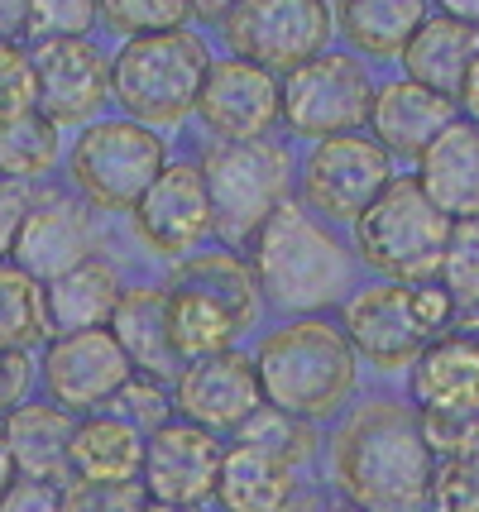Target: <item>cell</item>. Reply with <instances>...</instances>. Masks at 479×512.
<instances>
[{"instance_id": "6da1fadb", "label": "cell", "mask_w": 479, "mask_h": 512, "mask_svg": "<svg viewBox=\"0 0 479 512\" xmlns=\"http://www.w3.org/2000/svg\"><path fill=\"white\" fill-rule=\"evenodd\" d=\"M336 484L365 512H422L432 503L436 450L417 407L369 402L336 431Z\"/></svg>"}, {"instance_id": "7a4b0ae2", "label": "cell", "mask_w": 479, "mask_h": 512, "mask_svg": "<svg viewBox=\"0 0 479 512\" xmlns=\"http://www.w3.org/2000/svg\"><path fill=\"white\" fill-rule=\"evenodd\" d=\"M250 264L264 302L278 312L317 316L355 283V249L302 201H283L250 240Z\"/></svg>"}, {"instance_id": "3957f363", "label": "cell", "mask_w": 479, "mask_h": 512, "mask_svg": "<svg viewBox=\"0 0 479 512\" xmlns=\"http://www.w3.org/2000/svg\"><path fill=\"white\" fill-rule=\"evenodd\" d=\"M254 374H259V393L269 407L317 426L350 402L355 379H360V359L336 321L297 316L259 340Z\"/></svg>"}, {"instance_id": "277c9868", "label": "cell", "mask_w": 479, "mask_h": 512, "mask_svg": "<svg viewBox=\"0 0 479 512\" xmlns=\"http://www.w3.org/2000/svg\"><path fill=\"white\" fill-rule=\"evenodd\" d=\"M211 67V48L192 29L125 39L111 53V101L144 130H178L197 111V91Z\"/></svg>"}, {"instance_id": "5b68a950", "label": "cell", "mask_w": 479, "mask_h": 512, "mask_svg": "<svg viewBox=\"0 0 479 512\" xmlns=\"http://www.w3.org/2000/svg\"><path fill=\"white\" fill-rule=\"evenodd\" d=\"M456 302L436 278L427 283H369L350 292L341 307V331L355 359L374 369H412V359L432 345L436 335L451 331Z\"/></svg>"}, {"instance_id": "8992f818", "label": "cell", "mask_w": 479, "mask_h": 512, "mask_svg": "<svg viewBox=\"0 0 479 512\" xmlns=\"http://www.w3.org/2000/svg\"><path fill=\"white\" fill-rule=\"evenodd\" d=\"M350 230L355 259L374 268L384 283H427L441 268L451 216H441L427 201L417 178H393Z\"/></svg>"}, {"instance_id": "52a82bcc", "label": "cell", "mask_w": 479, "mask_h": 512, "mask_svg": "<svg viewBox=\"0 0 479 512\" xmlns=\"http://www.w3.org/2000/svg\"><path fill=\"white\" fill-rule=\"evenodd\" d=\"M293 173H297L293 149L283 139H274V134L245 139V144H216L202 158L216 235H226L235 245H250L259 235V225L269 221L283 201H293L297 187Z\"/></svg>"}, {"instance_id": "ba28073f", "label": "cell", "mask_w": 479, "mask_h": 512, "mask_svg": "<svg viewBox=\"0 0 479 512\" xmlns=\"http://www.w3.org/2000/svg\"><path fill=\"white\" fill-rule=\"evenodd\" d=\"M168 144L159 130H144L125 115H101L68 149V182L92 211H135L149 182L163 173Z\"/></svg>"}, {"instance_id": "9c48e42d", "label": "cell", "mask_w": 479, "mask_h": 512, "mask_svg": "<svg viewBox=\"0 0 479 512\" xmlns=\"http://www.w3.org/2000/svg\"><path fill=\"white\" fill-rule=\"evenodd\" d=\"M221 44L230 58H245L288 77L331 48L336 24L326 0H230L221 15Z\"/></svg>"}, {"instance_id": "30bf717a", "label": "cell", "mask_w": 479, "mask_h": 512, "mask_svg": "<svg viewBox=\"0 0 479 512\" xmlns=\"http://www.w3.org/2000/svg\"><path fill=\"white\" fill-rule=\"evenodd\" d=\"M369 106H374V77L355 53L326 48L312 63L293 67L283 77V120L288 134L297 139H336V134H355L369 125Z\"/></svg>"}, {"instance_id": "8fae6325", "label": "cell", "mask_w": 479, "mask_h": 512, "mask_svg": "<svg viewBox=\"0 0 479 512\" xmlns=\"http://www.w3.org/2000/svg\"><path fill=\"white\" fill-rule=\"evenodd\" d=\"M393 178H398L393 158L365 130L336 134V139L312 144V154L302 158V168H297V201L326 225H355L365 216L369 201L379 197Z\"/></svg>"}, {"instance_id": "7c38bea8", "label": "cell", "mask_w": 479, "mask_h": 512, "mask_svg": "<svg viewBox=\"0 0 479 512\" xmlns=\"http://www.w3.org/2000/svg\"><path fill=\"white\" fill-rule=\"evenodd\" d=\"M412 407L432 450L460 446L479 426V335L446 331L412 359Z\"/></svg>"}, {"instance_id": "4fadbf2b", "label": "cell", "mask_w": 479, "mask_h": 512, "mask_svg": "<svg viewBox=\"0 0 479 512\" xmlns=\"http://www.w3.org/2000/svg\"><path fill=\"white\" fill-rule=\"evenodd\" d=\"M130 359L115 345L106 326L96 331H68L48 335L44 359H39V383L48 388V402L63 407L68 417H92L106 412L111 398L130 383Z\"/></svg>"}, {"instance_id": "5bb4252c", "label": "cell", "mask_w": 479, "mask_h": 512, "mask_svg": "<svg viewBox=\"0 0 479 512\" xmlns=\"http://www.w3.org/2000/svg\"><path fill=\"white\" fill-rule=\"evenodd\" d=\"M197 120L216 144H245L274 134L283 120V77L245 58H211L197 91Z\"/></svg>"}, {"instance_id": "9a60e30c", "label": "cell", "mask_w": 479, "mask_h": 512, "mask_svg": "<svg viewBox=\"0 0 479 512\" xmlns=\"http://www.w3.org/2000/svg\"><path fill=\"white\" fill-rule=\"evenodd\" d=\"M135 230L139 240L154 249L159 259L178 264L187 254L216 235V216H211V192H206L202 163L173 158L163 163V173L149 182V192L135 201Z\"/></svg>"}, {"instance_id": "2e32d148", "label": "cell", "mask_w": 479, "mask_h": 512, "mask_svg": "<svg viewBox=\"0 0 479 512\" xmlns=\"http://www.w3.org/2000/svg\"><path fill=\"white\" fill-rule=\"evenodd\" d=\"M87 259H96L92 206L77 192H39V197H29V211H24L15 245H10V264L44 288V283L72 273Z\"/></svg>"}, {"instance_id": "e0dca14e", "label": "cell", "mask_w": 479, "mask_h": 512, "mask_svg": "<svg viewBox=\"0 0 479 512\" xmlns=\"http://www.w3.org/2000/svg\"><path fill=\"white\" fill-rule=\"evenodd\" d=\"M39 115L63 125H92L111 101V58L92 39H44L29 48Z\"/></svg>"}, {"instance_id": "ac0fdd59", "label": "cell", "mask_w": 479, "mask_h": 512, "mask_svg": "<svg viewBox=\"0 0 479 512\" xmlns=\"http://www.w3.org/2000/svg\"><path fill=\"white\" fill-rule=\"evenodd\" d=\"M226 446L192 422H168L154 436H144V465H139V489L149 503H173V508H202L216 498V474H221Z\"/></svg>"}, {"instance_id": "d6986e66", "label": "cell", "mask_w": 479, "mask_h": 512, "mask_svg": "<svg viewBox=\"0 0 479 512\" xmlns=\"http://www.w3.org/2000/svg\"><path fill=\"white\" fill-rule=\"evenodd\" d=\"M259 407H264L259 374H254V359L240 350L183 364V374L173 379V412L211 436L240 431Z\"/></svg>"}, {"instance_id": "ffe728a7", "label": "cell", "mask_w": 479, "mask_h": 512, "mask_svg": "<svg viewBox=\"0 0 479 512\" xmlns=\"http://www.w3.org/2000/svg\"><path fill=\"white\" fill-rule=\"evenodd\" d=\"M451 120H460L451 96L417 87L408 77H393L384 87H374V106H369V139L384 149L388 158H417L427 154L436 134Z\"/></svg>"}, {"instance_id": "44dd1931", "label": "cell", "mask_w": 479, "mask_h": 512, "mask_svg": "<svg viewBox=\"0 0 479 512\" xmlns=\"http://www.w3.org/2000/svg\"><path fill=\"white\" fill-rule=\"evenodd\" d=\"M412 178L441 216H451V221L479 216V125L451 120L427 144V154L417 158Z\"/></svg>"}, {"instance_id": "7402d4cb", "label": "cell", "mask_w": 479, "mask_h": 512, "mask_svg": "<svg viewBox=\"0 0 479 512\" xmlns=\"http://www.w3.org/2000/svg\"><path fill=\"white\" fill-rule=\"evenodd\" d=\"M77 417H68L53 402H20L15 412L0 417V436L10 450V465L20 479H44V484H63L72 479L68 446Z\"/></svg>"}, {"instance_id": "603a6c76", "label": "cell", "mask_w": 479, "mask_h": 512, "mask_svg": "<svg viewBox=\"0 0 479 512\" xmlns=\"http://www.w3.org/2000/svg\"><path fill=\"white\" fill-rule=\"evenodd\" d=\"M475 53H479L475 24L446 20V15H427V20L417 24V34L403 44L398 63H403V77H408V82L456 101V91H460V82H465L470 63H475Z\"/></svg>"}, {"instance_id": "cb8c5ba5", "label": "cell", "mask_w": 479, "mask_h": 512, "mask_svg": "<svg viewBox=\"0 0 479 512\" xmlns=\"http://www.w3.org/2000/svg\"><path fill=\"white\" fill-rule=\"evenodd\" d=\"M115 345L125 350L130 369L144 379H159L173 388V379L183 374V364L168 345V316H163V288H125L120 307H115L111 326Z\"/></svg>"}, {"instance_id": "d4e9b609", "label": "cell", "mask_w": 479, "mask_h": 512, "mask_svg": "<svg viewBox=\"0 0 479 512\" xmlns=\"http://www.w3.org/2000/svg\"><path fill=\"white\" fill-rule=\"evenodd\" d=\"M139 465H144V436L135 426H125L111 412L77 417L72 446H68L72 479H87V484H139Z\"/></svg>"}, {"instance_id": "484cf974", "label": "cell", "mask_w": 479, "mask_h": 512, "mask_svg": "<svg viewBox=\"0 0 479 512\" xmlns=\"http://www.w3.org/2000/svg\"><path fill=\"white\" fill-rule=\"evenodd\" d=\"M120 273H115L101 254L77 264L72 273L44 283V316H48V331L53 335H68V331H96V326H111L115 307H120Z\"/></svg>"}, {"instance_id": "4316f807", "label": "cell", "mask_w": 479, "mask_h": 512, "mask_svg": "<svg viewBox=\"0 0 479 512\" xmlns=\"http://www.w3.org/2000/svg\"><path fill=\"white\" fill-rule=\"evenodd\" d=\"M432 15V0H336L331 24L345 39V53L365 58H398L417 24Z\"/></svg>"}, {"instance_id": "83f0119b", "label": "cell", "mask_w": 479, "mask_h": 512, "mask_svg": "<svg viewBox=\"0 0 479 512\" xmlns=\"http://www.w3.org/2000/svg\"><path fill=\"white\" fill-rule=\"evenodd\" d=\"M163 288H187L202 292L211 302H221L240 326H254L259 312H264V292H259V278H254V264L235 249H197L173 264L168 283Z\"/></svg>"}, {"instance_id": "f1b7e54d", "label": "cell", "mask_w": 479, "mask_h": 512, "mask_svg": "<svg viewBox=\"0 0 479 512\" xmlns=\"http://www.w3.org/2000/svg\"><path fill=\"white\" fill-rule=\"evenodd\" d=\"M297 493V479L288 465H278L269 455L250 446H226L221 474H216V503L226 512H278L288 508Z\"/></svg>"}, {"instance_id": "f546056e", "label": "cell", "mask_w": 479, "mask_h": 512, "mask_svg": "<svg viewBox=\"0 0 479 512\" xmlns=\"http://www.w3.org/2000/svg\"><path fill=\"white\" fill-rule=\"evenodd\" d=\"M163 316H168V345H173L178 364L226 355L235 350V335L245 331L221 302L187 288H163Z\"/></svg>"}, {"instance_id": "4dcf8cb0", "label": "cell", "mask_w": 479, "mask_h": 512, "mask_svg": "<svg viewBox=\"0 0 479 512\" xmlns=\"http://www.w3.org/2000/svg\"><path fill=\"white\" fill-rule=\"evenodd\" d=\"M58 168V125L48 115H20L0 125V178L29 187L34 178H48Z\"/></svg>"}, {"instance_id": "1f68e13d", "label": "cell", "mask_w": 479, "mask_h": 512, "mask_svg": "<svg viewBox=\"0 0 479 512\" xmlns=\"http://www.w3.org/2000/svg\"><path fill=\"white\" fill-rule=\"evenodd\" d=\"M44 340V288L15 264H0V350H34Z\"/></svg>"}, {"instance_id": "d6a6232c", "label": "cell", "mask_w": 479, "mask_h": 512, "mask_svg": "<svg viewBox=\"0 0 479 512\" xmlns=\"http://www.w3.org/2000/svg\"><path fill=\"white\" fill-rule=\"evenodd\" d=\"M235 441L240 446L259 450V455H269V460H278V465L297 469L302 460H312L317 455V426L312 422H297V417H288V412H278V407H259L250 422L235 431Z\"/></svg>"}, {"instance_id": "836d02e7", "label": "cell", "mask_w": 479, "mask_h": 512, "mask_svg": "<svg viewBox=\"0 0 479 512\" xmlns=\"http://www.w3.org/2000/svg\"><path fill=\"white\" fill-rule=\"evenodd\" d=\"M432 508L436 512H479V426L460 446L436 455Z\"/></svg>"}, {"instance_id": "e575fe53", "label": "cell", "mask_w": 479, "mask_h": 512, "mask_svg": "<svg viewBox=\"0 0 479 512\" xmlns=\"http://www.w3.org/2000/svg\"><path fill=\"white\" fill-rule=\"evenodd\" d=\"M96 5H101V24L120 34V44L192 24V0H96Z\"/></svg>"}, {"instance_id": "d590c367", "label": "cell", "mask_w": 479, "mask_h": 512, "mask_svg": "<svg viewBox=\"0 0 479 512\" xmlns=\"http://www.w3.org/2000/svg\"><path fill=\"white\" fill-rule=\"evenodd\" d=\"M436 283L451 292L456 307H479V216L451 221V240L436 268Z\"/></svg>"}, {"instance_id": "8d00e7d4", "label": "cell", "mask_w": 479, "mask_h": 512, "mask_svg": "<svg viewBox=\"0 0 479 512\" xmlns=\"http://www.w3.org/2000/svg\"><path fill=\"white\" fill-rule=\"evenodd\" d=\"M96 20H101L96 0H29L24 34L34 44H44V39H92Z\"/></svg>"}, {"instance_id": "74e56055", "label": "cell", "mask_w": 479, "mask_h": 512, "mask_svg": "<svg viewBox=\"0 0 479 512\" xmlns=\"http://www.w3.org/2000/svg\"><path fill=\"white\" fill-rule=\"evenodd\" d=\"M106 412L120 417L125 426H135L139 436H154L159 426L173 422V388L159 379H144V374H130V383L115 393Z\"/></svg>"}, {"instance_id": "f35d334b", "label": "cell", "mask_w": 479, "mask_h": 512, "mask_svg": "<svg viewBox=\"0 0 479 512\" xmlns=\"http://www.w3.org/2000/svg\"><path fill=\"white\" fill-rule=\"evenodd\" d=\"M39 111V87H34V58L20 39H0V125Z\"/></svg>"}, {"instance_id": "ab89813d", "label": "cell", "mask_w": 479, "mask_h": 512, "mask_svg": "<svg viewBox=\"0 0 479 512\" xmlns=\"http://www.w3.org/2000/svg\"><path fill=\"white\" fill-rule=\"evenodd\" d=\"M149 503L139 484H87L68 479L63 484V508L68 512H139Z\"/></svg>"}, {"instance_id": "60d3db41", "label": "cell", "mask_w": 479, "mask_h": 512, "mask_svg": "<svg viewBox=\"0 0 479 512\" xmlns=\"http://www.w3.org/2000/svg\"><path fill=\"white\" fill-rule=\"evenodd\" d=\"M39 364L29 359V350H0V417L15 412L20 402H29V388H34V374Z\"/></svg>"}, {"instance_id": "b9f144b4", "label": "cell", "mask_w": 479, "mask_h": 512, "mask_svg": "<svg viewBox=\"0 0 479 512\" xmlns=\"http://www.w3.org/2000/svg\"><path fill=\"white\" fill-rule=\"evenodd\" d=\"M0 512H68L63 508V484H44V479H20L0 493Z\"/></svg>"}, {"instance_id": "7bdbcfd3", "label": "cell", "mask_w": 479, "mask_h": 512, "mask_svg": "<svg viewBox=\"0 0 479 512\" xmlns=\"http://www.w3.org/2000/svg\"><path fill=\"white\" fill-rule=\"evenodd\" d=\"M24 211H29V187L0 182V254L5 259H10V245H15V230H20Z\"/></svg>"}, {"instance_id": "ee69618b", "label": "cell", "mask_w": 479, "mask_h": 512, "mask_svg": "<svg viewBox=\"0 0 479 512\" xmlns=\"http://www.w3.org/2000/svg\"><path fill=\"white\" fill-rule=\"evenodd\" d=\"M456 111H460V120L479 125V53H475V63H470V72H465V82H460V91H456Z\"/></svg>"}, {"instance_id": "f6af8a7d", "label": "cell", "mask_w": 479, "mask_h": 512, "mask_svg": "<svg viewBox=\"0 0 479 512\" xmlns=\"http://www.w3.org/2000/svg\"><path fill=\"white\" fill-rule=\"evenodd\" d=\"M436 15H446V20H460V24H475L479 29V0H432Z\"/></svg>"}, {"instance_id": "bcb514c9", "label": "cell", "mask_w": 479, "mask_h": 512, "mask_svg": "<svg viewBox=\"0 0 479 512\" xmlns=\"http://www.w3.org/2000/svg\"><path fill=\"white\" fill-rule=\"evenodd\" d=\"M24 15H29V0H0V39L24 29Z\"/></svg>"}, {"instance_id": "7dc6e473", "label": "cell", "mask_w": 479, "mask_h": 512, "mask_svg": "<svg viewBox=\"0 0 479 512\" xmlns=\"http://www.w3.org/2000/svg\"><path fill=\"white\" fill-rule=\"evenodd\" d=\"M15 484V465H10V450H5V436H0V493Z\"/></svg>"}, {"instance_id": "c3c4849f", "label": "cell", "mask_w": 479, "mask_h": 512, "mask_svg": "<svg viewBox=\"0 0 479 512\" xmlns=\"http://www.w3.org/2000/svg\"><path fill=\"white\" fill-rule=\"evenodd\" d=\"M139 512H197V508H173V503H144Z\"/></svg>"}, {"instance_id": "681fc988", "label": "cell", "mask_w": 479, "mask_h": 512, "mask_svg": "<svg viewBox=\"0 0 479 512\" xmlns=\"http://www.w3.org/2000/svg\"><path fill=\"white\" fill-rule=\"evenodd\" d=\"M326 512H365V508H355V503H336V508H326Z\"/></svg>"}]
</instances>
